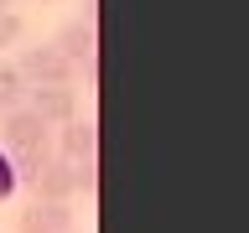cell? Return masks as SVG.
<instances>
[{
    "label": "cell",
    "instance_id": "cell-1",
    "mask_svg": "<svg viewBox=\"0 0 249 233\" xmlns=\"http://www.w3.org/2000/svg\"><path fill=\"white\" fill-rule=\"evenodd\" d=\"M16 67H21V78H26L31 88H36V83H73V73H78L52 42H47V47H21Z\"/></svg>",
    "mask_w": 249,
    "mask_h": 233
},
{
    "label": "cell",
    "instance_id": "cell-2",
    "mask_svg": "<svg viewBox=\"0 0 249 233\" xmlns=\"http://www.w3.org/2000/svg\"><path fill=\"white\" fill-rule=\"evenodd\" d=\"M52 47H57L62 57L73 62L78 73L89 78L93 83V57H99V31H93V21L89 16H83V21H68V26L57 31V36H52Z\"/></svg>",
    "mask_w": 249,
    "mask_h": 233
},
{
    "label": "cell",
    "instance_id": "cell-3",
    "mask_svg": "<svg viewBox=\"0 0 249 233\" xmlns=\"http://www.w3.org/2000/svg\"><path fill=\"white\" fill-rule=\"evenodd\" d=\"M36 140H52V124L31 104H16V109L0 114V145L5 150H21V145H36Z\"/></svg>",
    "mask_w": 249,
    "mask_h": 233
},
{
    "label": "cell",
    "instance_id": "cell-4",
    "mask_svg": "<svg viewBox=\"0 0 249 233\" xmlns=\"http://www.w3.org/2000/svg\"><path fill=\"white\" fill-rule=\"evenodd\" d=\"M26 104L36 109L47 124H68L78 114V88L73 83H36V88H26Z\"/></svg>",
    "mask_w": 249,
    "mask_h": 233
},
{
    "label": "cell",
    "instance_id": "cell-5",
    "mask_svg": "<svg viewBox=\"0 0 249 233\" xmlns=\"http://www.w3.org/2000/svg\"><path fill=\"white\" fill-rule=\"evenodd\" d=\"M31 192H36V197H47V202H68L78 192V176H73V161H68V155H52V161H47L42 171H36V176H31Z\"/></svg>",
    "mask_w": 249,
    "mask_h": 233
},
{
    "label": "cell",
    "instance_id": "cell-6",
    "mask_svg": "<svg viewBox=\"0 0 249 233\" xmlns=\"http://www.w3.org/2000/svg\"><path fill=\"white\" fill-rule=\"evenodd\" d=\"M57 228H73V207L68 202H47V197H36L21 213V223H16V233H57Z\"/></svg>",
    "mask_w": 249,
    "mask_h": 233
},
{
    "label": "cell",
    "instance_id": "cell-7",
    "mask_svg": "<svg viewBox=\"0 0 249 233\" xmlns=\"http://www.w3.org/2000/svg\"><path fill=\"white\" fill-rule=\"evenodd\" d=\"M62 135H57V150L68 155V161H93L99 155V124L93 119H68V124H57Z\"/></svg>",
    "mask_w": 249,
    "mask_h": 233
},
{
    "label": "cell",
    "instance_id": "cell-8",
    "mask_svg": "<svg viewBox=\"0 0 249 233\" xmlns=\"http://www.w3.org/2000/svg\"><path fill=\"white\" fill-rule=\"evenodd\" d=\"M52 161V140H36V145H21V150H11V166H16V176H21V186L36 176V171Z\"/></svg>",
    "mask_w": 249,
    "mask_h": 233
},
{
    "label": "cell",
    "instance_id": "cell-9",
    "mask_svg": "<svg viewBox=\"0 0 249 233\" xmlns=\"http://www.w3.org/2000/svg\"><path fill=\"white\" fill-rule=\"evenodd\" d=\"M26 88H31V83L21 78V67L0 57V114H5V109H16V104H26Z\"/></svg>",
    "mask_w": 249,
    "mask_h": 233
},
{
    "label": "cell",
    "instance_id": "cell-10",
    "mask_svg": "<svg viewBox=\"0 0 249 233\" xmlns=\"http://www.w3.org/2000/svg\"><path fill=\"white\" fill-rule=\"evenodd\" d=\"M21 36H26V21H21L16 11H0V52H5V47H16Z\"/></svg>",
    "mask_w": 249,
    "mask_h": 233
},
{
    "label": "cell",
    "instance_id": "cell-11",
    "mask_svg": "<svg viewBox=\"0 0 249 233\" xmlns=\"http://www.w3.org/2000/svg\"><path fill=\"white\" fill-rule=\"evenodd\" d=\"M16 192H21V176L11 166V150H0V202H11Z\"/></svg>",
    "mask_w": 249,
    "mask_h": 233
},
{
    "label": "cell",
    "instance_id": "cell-12",
    "mask_svg": "<svg viewBox=\"0 0 249 233\" xmlns=\"http://www.w3.org/2000/svg\"><path fill=\"white\" fill-rule=\"evenodd\" d=\"M5 5H11V0H0V11H5Z\"/></svg>",
    "mask_w": 249,
    "mask_h": 233
},
{
    "label": "cell",
    "instance_id": "cell-13",
    "mask_svg": "<svg viewBox=\"0 0 249 233\" xmlns=\"http://www.w3.org/2000/svg\"><path fill=\"white\" fill-rule=\"evenodd\" d=\"M42 5H57V0H42Z\"/></svg>",
    "mask_w": 249,
    "mask_h": 233
},
{
    "label": "cell",
    "instance_id": "cell-14",
    "mask_svg": "<svg viewBox=\"0 0 249 233\" xmlns=\"http://www.w3.org/2000/svg\"><path fill=\"white\" fill-rule=\"evenodd\" d=\"M57 233H73V228H57Z\"/></svg>",
    "mask_w": 249,
    "mask_h": 233
}]
</instances>
